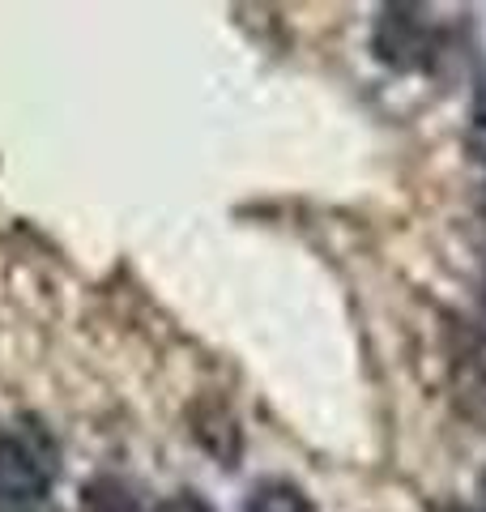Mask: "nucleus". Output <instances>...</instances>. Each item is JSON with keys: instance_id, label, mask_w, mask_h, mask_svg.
<instances>
[{"instance_id": "20e7f679", "label": "nucleus", "mask_w": 486, "mask_h": 512, "mask_svg": "<svg viewBox=\"0 0 486 512\" xmlns=\"http://www.w3.org/2000/svg\"><path fill=\"white\" fill-rule=\"evenodd\" d=\"M81 500H86L94 512H145V504L120 483V478H94V483L81 491Z\"/></svg>"}, {"instance_id": "39448f33", "label": "nucleus", "mask_w": 486, "mask_h": 512, "mask_svg": "<svg viewBox=\"0 0 486 512\" xmlns=\"http://www.w3.org/2000/svg\"><path fill=\"white\" fill-rule=\"evenodd\" d=\"M158 512H209V504H201L192 491H180V495H175V500H167V504H162Z\"/></svg>"}, {"instance_id": "f03ea898", "label": "nucleus", "mask_w": 486, "mask_h": 512, "mask_svg": "<svg viewBox=\"0 0 486 512\" xmlns=\"http://www.w3.org/2000/svg\"><path fill=\"white\" fill-rule=\"evenodd\" d=\"M427 52V22L418 5H388L376 26V56L393 69H410Z\"/></svg>"}, {"instance_id": "7ed1b4c3", "label": "nucleus", "mask_w": 486, "mask_h": 512, "mask_svg": "<svg viewBox=\"0 0 486 512\" xmlns=\"http://www.w3.org/2000/svg\"><path fill=\"white\" fill-rule=\"evenodd\" d=\"M243 512H316L312 495H307L299 483H290V478H265V483H256Z\"/></svg>"}, {"instance_id": "f257e3e1", "label": "nucleus", "mask_w": 486, "mask_h": 512, "mask_svg": "<svg viewBox=\"0 0 486 512\" xmlns=\"http://www.w3.org/2000/svg\"><path fill=\"white\" fill-rule=\"evenodd\" d=\"M56 483V440L39 423L0 431V512H39Z\"/></svg>"}]
</instances>
